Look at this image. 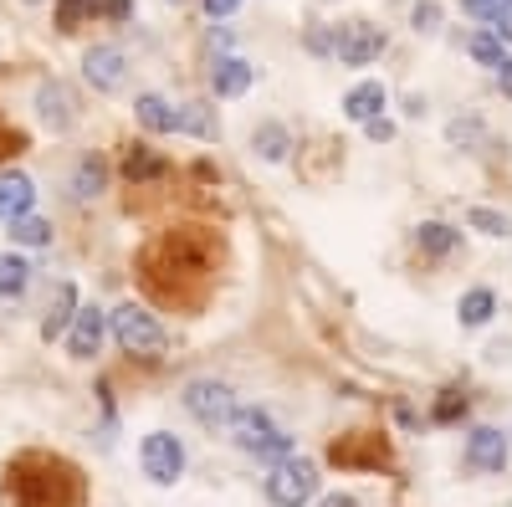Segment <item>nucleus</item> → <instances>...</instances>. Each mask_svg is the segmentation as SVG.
Segmentation results:
<instances>
[{
  "instance_id": "nucleus-1",
  "label": "nucleus",
  "mask_w": 512,
  "mask_h": 507,
  "mask_svg": "<svg viewBox=\"0 0 512 507\" xmlns=\"http://www.w3.org/2000/svg\"><path fill=\"white\" fill-rule=\"evenodd\" d=\"M108 328H113V344H118L128 359H164V349H169V333H164L159 318H154L149 308H139V303L113 308Z\"/></svg>"
},
{
  "instance_id": "nucleus-2",
  "label": "nucleus",
  "mask_w": 512,
  "mask_h": 507,
  "mask_svg": "<svg viewBox=\"0 0 512 507\" xmlns=\"http://www.w3.org/2000/svg\"><path fill=\"white\" fill-rule=\"evenodd\" d=\"M231 436H236V446H241L246 456H256V461H282V456H292V436L277 426L262 405H246V410L236 405Z\"/></svg>"
},
{
  "instance_id": "nucleus-3",
  "label": "nucleus",
  "mask_w": 512,
  "mask_h": 507,
  "mask_svg": "<svg viewBox=\"0 0 512 507\" xmlns=\"http://www.w3.org/2000/svg\"><path fill=\"white\" fill-rule=\"evenodd\" d=\"M318 461H308V456H282V461H272V477H267V497L277 502V507H308L313 497H318Z\"/></svg>"
},
{
  "instance_id": "nucleus-4",
  "label": "nucleus",
  "mask_w": 512,
  "mask_h": 507,
  "mask_svg": "<svg viewBox=\"0 0 512 507\" xmlns=\"http://www.w3.org/2000/svg\"><path fill=\"white\" fill-rule=\"evenodd\" d=\"M185 410L200 420V426H231V415H236V390L226 385V379H210V374H200V379H190L185 385Z\"/></svg>"
},
{
  "instance_id": "nucleus-5",
  "label": "nucleus",
  "mask_w": 512,
  "mask_h": 507,
  "mask_svg": "<svg viewBox=\"0 0 512 507\" xmlns=\"http://www.w3.org/2000/svg\"><path fill=\"white\" fill-rule=\"evenodd\" d=\"M139 467H144L149 482L175 487V482L185 477V441H180L175 431H149V436L139 441Z\"/></svg>"
},
{
  "instance_id": "nucleus-6",
  "label": "nucleus",
  "mask_w": 512,
  "mask_h": 507,
  "mask_svg": "<svg viewBox=\"0 0 512 507\" xmlns=\"http://www.w3.org/2000/svg\"><path fill=\"white\" fill-rule=\"evenodd\" d=\"M379 52H384V31L369 21H344L333 31V57L344 67H369V62H379Z\"/></svg>"
},
{
  "instance_id": "nucleus-7",
  "label": "nucleus",
  "mask_w": 512,
  "mask_h": 507,
  "mask_svg": "<svg viewBox=\"0 0 512 507\" xmlns=\"http://www.w3.org/2000/svg\"><path fill=\"white\" fill-rule=\"evenodd\" d=\"M82 77H88L93 93H118L128 82V57L123 47H113V41H103V47H88V57H82Z\"/></svg>"
},
{
  "instance_id": "nucleus-8",
  "label": "nucleus",
  "mask_w": 512,
  "mask_h": 507,
  "mask_svg": "<svg viewBox=\"0 0 512 507\" xmlns=\"http://www.w3.org/2000/svg\"><path fill=\"white\" fill-rule=\"evenodd\" d=\"M36 118L47 123L52 134H67L72 129V123H77V98H72L67 82H57V77L41 82V88H36Z\"/></svg>"
},
{
  "instance_id": "nucleus-9",
  "label": "nucleus",
  "mask_w": 512,
  "mask_h": 507,
  "mask_svg": "<svg viewBox=\"0 0 512 507\" xmlns=\"http://www.w3.org/2000/svg\"><path fill=\"white\" fill-rule=\"evenodd\" d=\"M103 333H108V313L103 308H77L72 323H67V354L72 359H93L103 349Z\"/></svg>"
},
{
  "instance_id": "nucleus-10",
  "label": "nucleus",
  "mask_w": 512,
  "mask_h": 507,
  "mask_svg": "<svg viewBox=\"0 0 512 507\" xmlns=\"http://www.w3.org/2000/svg\"><path fill=\"white\" fill-rule=\"evenodd\" d=\"M466 467L472 472H502L507 467V436L497 426H477L466 436Z\"/></svg>"
},
{
  "instance_id": "nucleus-11",
  "label": "nucleus",
  "mask_w": 512,
  "mask_h": 507,
  "mask_svg": "<svg viewBox=\"0 0 512 507\" xmlns=\"http://www.w3.org/2000/svg\"><path fill=\"white\" fill-rule=\"evenodd\" d=\"M384 108H390V88L384 82H354V88L344 93V118L349 123H369V118H384Z\"/></svg>"
},
{
  "instance_id": "nucleus-12",
  "label": "nucleus",
  "mask_w": 512,
  "mask_h": 507,
  "mask_svg": "<svg viewBox=\"0 0 512 507\" xmlns=\"http://www.w3.org/2000/svg\"><path fill=\"white\" fill-rule=\"evenodd\" d=\"M251 82H256V62L246 57H216V67H210V93L216 98H241Z\"/></svg>"
},
{
  "instance_id": "nucleus-13",
  "label": "nucleus",
  "mask_w": 512,
  "mask_h": 507,
  "mask_svg": "<svg viewBox=\"0 0 512 507\" xmlns=\"http://www.w3.org/2000/svg\"><path fill=\"white\" fill-rule=\"evenodd\" d=\"M31 205H36V185H31V175H21V169H6V175H0V221L26 216Z\"/></svg>"
},
{
  "instance_id": "nucleus-14",
  "label": "nucleus",
  "mask_w": 512,
  "mask_h": 507,
  "mask_svg": "<svg viewBox=\"0 0 512 507\" xmlns=\"http://www.w3.org/2000/svg\"><path fill=\"white\" fill-rule=\"evenodd\" d=\"M175 134H195V139H221V118L210 103H180L175 113Z\"/></svg>"
},
{
  "instance_id": "nucleus-15",
  "label": "nucleus",
  "mask_w": 512,
  "mask_h": 507,
  "mask_svg": "<svg viewBox=\"0 0 512 507\" xmlns=\"http://www.w3.org/2000/svg\"><path fill=\"white\" fill-rule=\"evenodd\" d=\"M134 113H139V123H144L149 134H175V113L180 108H169L159 93H139L134 98Z\"/></svg>"
},
{
  "instance_id": "nucleus-16",
  "label": "nucleus",
  "mask_w": 512,
  "mask_h": 507,
  "mask_svg": "<svg viewBox=\"0 0 512 507\" xmlns=\"http://www.w3.org/2000/svg\"><path fill=\"white\" fill-rule=\"evenodd\" d=\"M492 313H497V298H492L487 287L461 292V303H456V318H461V328H487V323H492Z\"/></svg>"
},
{
  "instance_id": "nucleus-17",
  "label": "nucleus",
  "mask_w": 512,
  "mask_h": 507,
  "mask_svg": "<svg viewBox=\"0 0 512 507\" xmlns=\"http://www.w3.org/2000/svg\"><path fill=\"white\" fill-rule=\"evenodd\" d=\"M72 313H77V287H72V282H62V287L52 292L47 318H41V333H47V338H62V333H67V323H72Z\"/></svg>"
},
{
  "instance_id": "nucleus-18",
  "label": "nucleus",
  "mask_w": 512,
  "mask_h": 507,
  "mask_svg": "<svg viewBox=\"0 0 512 507\" xmlns=\"http://www.w3.org/2000/svg\"><path fill=\"white\" fill-rule=\"evenodd\" d=\"M251 149L262 154L267 164H282V159H287V149H292V139H287L282 123H256V129H251Z\"/></svg>"
},
{
  "instance_id": "nucleus-19",
  "label": "nucleus",
  "mask_w": 512,
  "mask_h": 507,
  "mask_svg": "<svg viewBox=\"0 0 512 507\" xmlns=\"http://www.w3.org/2000/svg\"><path fill=\"white\" fill-rule=\"evenodd\" d=\"M103 185H108V164L98 159V154H88L77 169H72V195L77 200H93V195H103Z\"/></svg>"
},
{
  "instance_id": "nucleus-20",
  "label": "nucleus",
  "mask_w": 512,
  "mask_h": 507,
  "mask_svg": "<svg viewBox=\"0 0 512 507\" xmlns=\"http://www.w3.org/2000/svg\"><path fill=\"white\" fill-rule=\"evenodd\" d=\"M26 282H31V262L16 257V251H6V257H0V298H6V303L21 298Z\"/></svg>"
},
{
  "instance_id": "nucleus-21",
  "label": "nucleus",
  "mask_w": 512,
  "mask_h": 507,
  "mask_svg": "<svg viewBox=\"0 0 512 507\" xmlns=\"http://www.w3.org/2000/svg\"><path fill=\"white\" fill-rule=\"evenodd\" d=\"M11 231V241L16 246H52V221H41V216H31V210H26V216H16V221H6Z\"/></svg>"
},
{
  "instance_id": "nucleus-22",
  "label": "nucleus",
  "mask_w": 512,
  "mask_h": 507,
  "mask_svg": "<svg viewBox=\"0 0 512 507\" xmlns=\"http://www.w3.org/2000/svg\"><path fill=\"white\" fill-rule=\"evenodd\" d=\"M415 241H420L425 257H446V251L461 241V231H451V226H441V221H425V226L415 231Z\"/></svg>"
},
{
  "instance_id": "nucleus-23",
  "label": "nucleus",
  "mask_w": 512,
  "mask_h": 507,
  "mask_svg": "<svg viewBox=\"0 0 512 507\" xmlns=\"http://www.w3.org/2000/svg\"><path fill=\"white\" fill-rule=\"evenodd\" d=\"M466 52H472L482 67H502V36L492 31V26H482V31H472V36H466Z\"/></svg>"
},
{
  "instance_id": "nucleus-24",
  "label": "nucleus",
  "mask_w": 512,
  "mask_h": 507,
  "mask_svg": "<svg viewBox=\"0 0 512 507\" xmlns=\"http://www.w3.org/2000/svg\"><path fill=\"white\" fill-rule=\"evenodd\" d=\"M466 226L482 231V236H512V216H502V210H487V205L466 210Z\"/></svg>"
},
{
  "instance_id": "nucleus-25",
  "label": "nucleus",
  "mask_w": 512,
  "mask_h": 507,
  "mask_svg": "<svg viewBox=\"0 0 512 507\" xmlns=\"http://www.w3.org/2000/svg\"><path fill=\"white\" fill-rule=\"evenodd\" d=\"M128 180H149V175H159V169H164V159H154V154H144V144L139 149H128Z\"/></svg>"
},
{
  "instance_id": "nucleus-26",
  "label": "nucleus",
  "mask_w": 512,
  "mask_h": 507,
  "mask_svg": "<svg viewBox=\"0 0 512 507\" xmlns=\"http://www.w3.org/2000/svg\"><path fill=\"white\" fill-rule=\"evenodd\" d=\"M410 26H415V31H425V36H431V31H441V6H436V0H415Z\"/></svg>"
},
{
  "instance_id": "nucleus-27",
  "label": "nucleus",
  "mask_w": 512,
  "mask_h": 507,
  "mask_svg": "<svg viewBox=\"0 0 512 507\" xmlns=\"http://www.w3.org/2000/svg\"><path fill=\"white\" fill-rule=\"evenodd\" d=\"M82 11H93V0H62V6H57V26L62 31H77V16Z\"/></svg>"
},
{
  "instance_id": "nucleus-28",
  "label": "nucleus",
  "mask_w": 512,
  "mask_h": 507,
  "mask_svg": "<svg viewBox=\"0 0 512 507\" xmlns=\"http://www.w3.org/2000/svg\"><path fill=\"white\" fill-rule=\"evenodd\" d=\"M461 11L472 16V21H497V11H502V0H461Z\"/></svg>"
},
{
  "instance_id": "nucleus-29",
  "label": "nucleus",
  "mask_w": 512,
  "mask_h": 507,
  "mask_svg": "<svg viewBox=\"0 0 512 507\" xmlns=\"http://www.w3.org/2000/svg\"><path fill=\"white\" fill-rule=\"evenodd\" d=\"M200 6H205V16H210V21H226V16H236V11H241V0H200Z\"/></svg>"
},
{
  "instance_id": "nucleus-30",
  "label": "nucleus",
  "mask_w": 512,
  "mask_h": 507,
  "mask_svg": "<svg viewBox=\"0 0 512 507\" xmlns=\"http://www.w3.org/2000/svg\"><path fill=\"white\" fill-rule=\"evenodd\" d=\"M477 139H482L477 123H451V144H477Z\"/></svg>"
},
{
  "instance_id": "nucleus-31",
  "label": "nucleus",
  "mask_w": 512,
  "mask_h": 507,
  "mask_svg": "<svg viewBox=\"0 0 512 507\" xmlns=\"http://www.w3.org/2000/svg\"><path fill=\"white\" fill-rule=\"evenodd\" d=\"M492 31L502 36V41H512V6L502 0V11H497V21H492Z\"/></svg>"
},
{
  "instance_id": "nucleus-32",
  "label": "nucleus",
  "mask_w": 512,
  "mask_h": 507,
  "mask_svg": "<svg viewBox=\"0 0 512 507\" xmlns=\"http://www.w3.org/2000/svg\"><path fill=\"white\" fill-rule=\"evenodd\" d=\"M364 134H369V139H390V134H395V123H390V118H369V123H364Z\"/></svg>"
},
{
  "instance_id": "nucleus-33",
  "label": "nucleus",
  "mask_w": 512,
  "mask_h": 507,
  "mask_svg": "<svg viewBox=\"0 0 512 507\" xmlns=\"http://www.w3.org/2000/svg\"><path fill=\"white\" fill-rule=\"evenodd\" d=\"M497 88H502V98H512V57H502V67H497Z\"/></svg>"
},
{
  "instance_id": "nucleus-34",
  "label": "nucleus",
  "mask_w": 512,
  "mask_h": 507,
  "mask_svg": "<svg viewBox=\"0 0 512 507\" xmlns=\"http://www.w3.org/2000/svg\"><path fill=\"white\" fill-rule=\"evenodd\" d=\"M318 507H359V502H354V497H349V492H333V497H323V502H318Z\"/></svg>"
},
{
  "instance_id": "nucleus-35",
  "label": "nucleus",
  "mask_w": 512,
  "mask_h": 507,
  "mask_svg": "<svg viewBox=\"0 0 512 507\" xmlns=\"http://www.w3.org/2000/svg\"><path fill=\"white\" fill-rule=\"evenodd\" d=\"M103 11L108 16H128V0H103Z\"/></svg>"
},
{
  "instance_id": "nucleus-36",
  "label": "nucleus",
  "mask_w": 512,
  "mask_h": 507,
  "mask_svg": "<svg viewBox=\"0 0 512 507\" xmlns=\"http://www.w3.org/2000/svg\"><path fill=\"white\" fill-rule=\"evenodd\" d=\"M318 6H328V0H318Z\"/></svg>"
},
{
  "instance_id": "nucleus-37",
  "label": "nucleus",
  "mask_w": 512,
  "mask_h": 507,
  "mask_svg": "<svg viewBox=\"0 0 512 507\" xmlns=\"http://www.w3.org/2000/svg\"><path fill=\"white\" fill-rule=\"evenodd\" d=\"M507 6H512V0H507Z\"/></svg>"
}]
</instances>
